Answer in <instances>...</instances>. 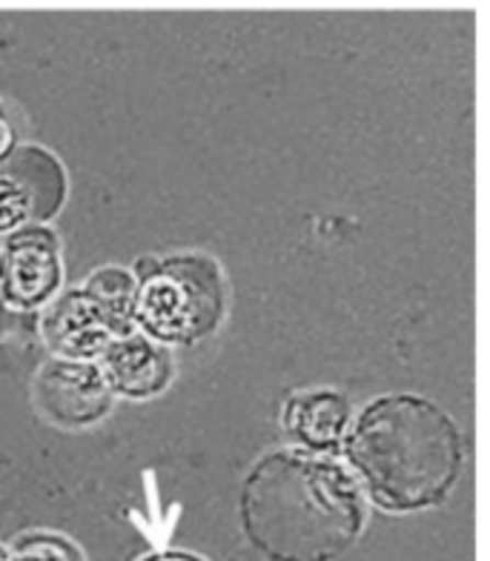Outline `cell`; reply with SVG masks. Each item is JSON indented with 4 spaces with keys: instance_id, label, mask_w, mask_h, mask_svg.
I'll use <instances>...</instances> for the list:
<instances>
[{
    "instance_id": "obj_1",
    "label": "cell",
    "mask_w": 490,
    "mask_h": 561,
    "mask_svg": "<svg viewBox=\"0 0 490 561\" xmlns=\"http://www.w3.org/2000/svg\"><path fill=\"white\" fill-rule=\"evenodd\" d=\"M238 516L264 559L335 561L362 533L364 495L333 456L282 447L247 470Z\"/></svg>"
},
{
    "instance_id": "obj_2",
    "label": "cell",
    "mask_w": 490,
    "mask_h": 561,
    "mask_svg": "<svg viewBox=\"0 0 490 561\" xmlns=\"http://www.w3.org/2000/svg\"><path fill=\"white\" fill-rule=\"evenodd\" d=\"M342 450L358 488L390 513L438 504L465 467L459 424L417 392L367 401L350 421Z\"/></svg>"
},
{
    "instance_id": "obj_3",
    "label": "cell",
    "mask_w": 490,
    "mask_h": 561,
    "mask_svg": "<svg viewBox=\"0 0 490 561\" xmlns=\"http://www.w3.org/2000/svg\"><path fill=\"white\" fill-rule=\"evenodd\" d=\"M133 324L156 344H195L216 333L227 310V280L216 259L179 252L170 259H141L133 270Z\"/></svg>"
},
{
    "instance_id": "obj_4",
    "label": "cell",
    "mask_w": 490,
    "mask_h": 561,
    "mask_svg": "<svg viewBox=\"0 0 490 561\" xmlns=\"http://www.w3.org/2000/svg\"><path fill=\"white\" fill-rule=\"evenodd\" d=\"M67 198L64 163L44 147H18L0 161V236L49 221Z\"/></svg>"
},
{
    "instance_id": "obj_5",
    "label": "cell",
    "mask_w": 490,
    "mask_h": 561,
    "mask_svg": "<svg viewBox=\"0 0 490 561\" xmlns=\"http://www.w3.org/2000/svg\"><path fill=\"white\" fill-rule=\"evenodd\" d=\"M64 264L60 241L44 224L23 227L0 247V301L9 310L32 312L58 296Z\"/></svg>"
},
{
    "instance_id": "obj_6",
    "label": "cell",
    "mask_w": 490,
    "mask_h": 561,
    "mask_svg": "<svg viewBox=\"0 0 490 561\" xmlns=\"http://www.w3.org/2000/svg\"><path fill=\"white\" fill-rule=\"evenodd\" d=\"M35 407L55 424L87 427L112 410V396L95 362L46 358L32 378Z\"/></svg>"
},
{
    "instance_id": "obj_7",
    "label": "cell",
    "mask_w": 490,
    "mask_h": 561,
    "mask_svg": "<svg viewBox=\"0 0 490 561\" xmlns=\"http://www.w3.org/2000/svg\"><path fill=\"white\" fill-rule=\"evenodd\" d=\"M37 330L53 358L69 362H95L115 339L104 310L81 287L64 289L46 304L37 318Z\"/></svg>"
},
{
    "instance_id": "obj_8",
    "label": "cell",
    "mask_w": 490,
    "mask_h": 561,
    "mask_svg": "<svg viewBox=\"0 0 490 561\" xmlns=\"http://www.w3.org/2000/svg\"><path fill=\"white\" fill-rule=\"evenodd\" d=\"M95 364L112 396H127V399L158 396L175 376L170 350L149 341L138 330L112 339Z\"/></svg>"
},
{
    "instance_id": "obj_9",
    "label": "cell",
    "mask_w": 490,
    "mask_h": 561,
    "mask_svg": "<svg viewBox=\"0 0 490 561\" xmlns=\"http://www.w3.org/2000/svg\"><path fill=\"white\" fill-rule=\"evenodd\" d=\"M350 421L353 407L347 396L330 387L293 392L282 413L284 430L298 444V450L316 456H333L342 447Z\"/></svg>"
},
{
    "instance_id": "obj_10",
    "label": "cell",
    "mask_w": 490,
    "mask_h": 561,
    "mask_svg": "<svg viewBox=\"0 0 490 561\" xmlns=\"http://www.w3.org/2000/svg\"><path fill=\"white\" fill-rule=\"evenodd\" d=\"M81 289L101 307V310H104L115 339H118V335L135 333L133 307L138 280H135L133 270H124V266L115 264L98 266L95 273H90V278L83 280Z\"/></svg>"
},
{
    "instance_id": "obj_11",
    "label": "cell",
    "mask_w": 490,
    "mask_h": 561,
    "mask_svg": "<svg viewBox=\"0 0 490 561\" xmlns=\"http://www.w3.org/2000/svg\"><path fill=\"white\" fill-rule=\"evenodd\" d=\"M15 561H87L78 545L58 533H26L12 545Z\"/></svg>"
},
{
    "instance_id": "obj_12",
    "label": "cell",
    "mask_w": 490,
    "mask_h": 561,
    "mask_svg": "<svg viewBox=\"0 0 490 561\" xmlns=\"http://www.w3.org/2000/svg\"><path fill=\"white\" fill-rule=\"evenodd\" d=\"M15 149H18V126L15 121H12V115L7 112V106L0 104V161H7Z\"/></svg>"
},
{
    "instance_id": "obj_13",
    "label": "cell",
    "mask_w": 490,
    "mask_h": 561,
    "mask_svg": "<svg viewBox=\"0 0 490 561\" xmlns=\"http://www.w3.org/2000/svg\"><path fill=\"white\" fill-rule=\"evenodd\" d=\"M138 561H204L193 553H181V550H158V553H149Z\"/></svg>"
},
{
    "instance_id": "obj_14",
    "label": "cell",
    "mask_w": 490,
    "mask_h": 561,
    "mask_svg": "<svg viewBox=\"0 0 490 561\" xmlns=\"http://www.w3.org/2000/svg\"><path fill=\"white\" fill-rule=\"evenodd\" d=\"M18 316H21V312L9 310L7 304L0 301V339H3V335H9V333H15V330H18Z\"/></svg>"
},
{
    "instance_id": "obj_15",
    "label": "cell",
    "mask_w": 490,
    "mask_h": 561,
    "mask_svg": "<svg viewBox=\"0 0 490 561\" xmlns=\"http://www.w3.org/2000/svg\"><path fill=\"white\" fill-rule=\"evenodd\" d=\"M0 561H15V559H12V550H9V547H3V545H0Z\"/></svg>"
}]
</instances>
